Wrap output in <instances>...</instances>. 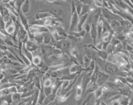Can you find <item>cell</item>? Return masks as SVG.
<instances>
[{
	"label": "cell",
	"instance_id": "6da1fadb",
	"mask_svg": "<svg viewBox=\"0 0 133 105\" xmlns=\"http://www.w3.org/2000/svg\"><path fill=\"white\" fill-rule=\"evenodd\" d=\"M79 16L77 14L76 9H75V3L71 2V17L70 20V26H69V32L71 33L73 31H75L76 29L77 24L78 22Z\"/></svg>",
	"mask_w": 133,
	"mask_h": 105
},
{
	"label": "cell",
	"instance_id": "7a4b0ae2",
	"mask_svg": "<svg viewBox=\"0 0 133 105\" xmlns=\"http://www.w3.org/2000/svg\"><path fill=\"white\" fill-rule=\"evenodd\" d=\"M110 75L107 74L103 72L102 71L99 70L98 67V76L96 81V83L97 84L98 87H101L102 85H103L108 80V79L110 78Z\"/></svg>",
	"mask_w": 133,
	"mask_h": 105
},
{
	"label": "cell",
	"instance_id": "3957f363",
	"mask_svg": "<svg viewBox=\"0 0 133 105\" xmlns=\"http://www.w3.org/2000/svg\"><path fill=\"white\" fill-rule=\"evenodd\" d=\"M23 46H24V48L27 51H29V52H31V53L37 51L39 48V45H37L34 41V40H31L29 38L27 39V40L24 43H23Z\"/></svg>",
	"mask_w": 133,
	"mask_h": 105
},
{
	"label": "cell",
	"instance_id": "277c9868",
	"mask_svg": "<svg viewBox=\"0 0 133 105\" xmlns=\"http://www.w3.org/2000/svg\"><path fill=\"white\" fill-rule=\"evenodd\" d=\"M89 13L88 14H85L83 15H81V16L79 17L78 19V24H77L76 26V30L77 32H79L83 30V25L85 24V23L86 22V21L88 19V17H89Z\"/></svg>",
	"mask_w": 133,
	"mask_h": 105
},
{
	"label": "cell",
	"instance_id": "5b68a950",
	"mask_svg": "<svg viewBox=\"0 0 133 105\" xmlns=\"http://www.w3.org/2000/svg\"><path fill=\"white\" fill-rule=\"evenodd\" d=\"M18 17L20 19L21 22V25L22 26L27 32H29V20L25 16L24 14H23L22 12L19 11L18 12Z\"/></svg>",
	"mask_w": 133,
	"mask_h": 105
},
{
	"label": "cell",
	"instance_id": "8992f818",
	"mask_svg": "<svg viewBox=\"0 0 133 105\" xmlns=\"http://www.w3.org/2000/svg\"><path fill=\"white\" fill-rule=\"evenodd\" d=\"M82 70L83 69L81 68V65L74 62H71V64L69 66V72L70 74H76Z\"/></svg>",
	"mask_w": 133,
	"mask_h": 105
},
{
	"label": "cell",
	"instance_id": "52a82bcc",
	"mask_svg": "<svg viewBox=\"0 0 133 105\" xmlns=\"http://www.w3.org/2000/svg\"><path fill=\"white\" fill-rule=\"evenodd\" d=\"M83 87H82V85H81V80L80 81V82L78 83L76 85V91H75V100L76 101H78L81 99L82 95H83Z\"/></svg>",
	"mask_w": 133,
	"mask_h": 105
},
{
	"label": "cell",
	"instance_id": "ba28073f",
	"mask_svg": "<svg viewBox=\"0 0 133 105\" xmlns=\"http://www.w3.org/2000/svg\"><path fill=\"white\" fill-rule=\"evenodd\" d=\"M89 34L93 39V41H94V43L96 44V40H97V31H96V23L94 22V21L91 22V29L89 31Z\"/></svg>",
	"mask_w": 133,
	"mask_h": 105
},
{
	"label": "cell",
	"instance_id": "9c48e42d",
	"mask_svg": "<svg viewBox=\"0 0 133 105\" xmlns=\"http://www.w3.org/2000/svg\"><path fill=\"white\" fill-rule=\"evenodd\" d=\"M49 12L56 18H59V17H61L64 15V12H63L62 9H61L60 8H58V7L51 8Z\"/></svg>",
	"mask_w": 133,
	"mask_h": 105
},
{
	"label": "cell",
	"instance_id": "30bf717a",
	"mask_svg": "<svg viewBox=\"0 0 133 105\" xmlns=\"http://www.w3.org/2000/svg\"><path fill=\"white\" fill-rule=\"evenodd\" d=\"M32 65L36 67H40L44 64V60L40 55H35L33 56L32 61H31Z\"/></svg>",
	"mask_w": 133,
	"mask_h": 105
},
{
	"label": "cell",
	"instance_id": "8fae6325",
	"mask_svg": "<svg viewBox=\"0 0 133 105\" xmlns=\"http://www.w3.org/2000/svg\"><path fill=\"white\" fill-rule=\"evenodd\" d=\"M56 97H57V96L55 93H51V95H48L45 97V99L44 100L43 102L41 105H50L55 102Z\"/></svg>",
	"mask_w": 133,
	"mask_h": 105
},
{
	"label": "cell",
	"instance_id": "7c38bea8",
	"mask_svg": "<svg viewBox=\"0 0 133 105\" xmlns=\"http://www.w3.org/2000/svg\"><path fill=\"white\" fill-rule=\"evenodd\" d=\"M69 53L70 54V55L76 60H78L80 57V52H79L78 48L77 46H73V47L71 46Z\"/></svg>",
	"mask_w": 133,
	"mask_h": 105
},
{
	"label": "cell",
	"instance_id": "4fadbf2b",
	"mask_svg": "<svg viewBox=\"0 0 133 105\" xmlns=\"http://www.w3.org/2000/svg\"><path fill=\"white\" fill-rule=\"evenodd\" d=\"M52 15L49 12L47 11H39L36 13L35 17L36 19H46L49 17H52Z\"/></svg>",
	"mask_w": 133,
	"mask_h": 105
},
{
	"label": "cell",
	"instance_id": "5bb4252c",
	"mask_svg": "<svg viewBox=\"0 0 133 105\" xmlns=\"http://www.w3.org/2000/svg\"><path fill=\"white\" fill-rule=\"evenodd\" d=\"M43 33H39L33 34V40L37 45H40L43 44Z\"/></svg>",
	"mask_w": 133,
	"mask_h": 105
},
{
	"label": "cell",
	"instance_id": "9a60e30c",
	"mask_svg": "<svg viewBox=\"0 0 133 105\" xmlns=\"http://www.w3.org/2000/svg\"><path fill=\"white\" fill-rule=\"evenodd\" d=\"M96 53L97 58H98L102 60H105V61L107 60L108 55H109V54L105 51H103V50H96Z\"/></svg>",
	"mask_w": 133,
	"mask_h": 105
},
{
	"label": "cell",
	"instance_id": "2e32d148",
	"mask_svg": "<svg viewBox=\"0 0 133 105\" xmlns=\"http://www.w3.org/2000/svg\"><path fill=\"white\" fill-rule=\"evenodd\" d=\"M11 97H12V103L18 104L22 101V93L17 92V93L11 94Z\"/></svg>",
	"mask_w": 133,
	"mask_h": 105
},
{
	"label": "cell",
	"instance_id": "e0dca14e",
	"mask_svg": "<svg viewBox=\"0 0 133 105\" xmlns=\"http://www.w3.org/2000/svg\"><path fill=\"white\" fill-rule=\"evenodd\" d=\"M15 30H16V25L15 23H13L12 25H10L9 26L5 28V31H6V34L10 37H13Z\"/></svg>",
	"mask_w": 133,
	"mask_h": 105
},
{
	"label": "cell",
	"instance_id": "ac0fdd59",
	"mask_svg": "<svg viewBox=\"0 0 133 105\" xmlns=\"http://www.w3.org/2000/svg\"><path fill=\"white\" fill-rule=\"evenodd\" d=\"M30 0H25V2H24V4H22V6H21L20 11L22 12L23 14H26L29 12L30 10Z\"/></svg>",
	"mask_w": 133,
	"mask_h": 105
},
{
	"label": "cell",
	"instance_id": "d6986e66",
	"mask_svg": "<svg viewBox=\"0 0 133 105\" xmlns=\"http://www.w3.org/2000/svg\"><path fill=\"white\" fill-rule=\"evenodd\" d=\"M120 105H129L132 102V97H128L121 95L119 98Z\"/></svg>",
	"mask_w": 133,
	"mask_h": 105
},
{
	"label": "cell",
	"instance_id": "ffe728a7",
	"mask_svg": "<svg viewBox=\"0 0 133 105\" xmlns=\"http://www.w3.org/2000/svg\"><path fill=\"white\" fill-rule=\"evenodd\" d=\"M4 44H5L8 47L17 48V46L14 44V41H13L12 37H10V36H9V35H8V36L6 37V38L4 39Z\"/></svg>",
	"mask_w": 133,
	"mask_h": 105
},
{
	"label": "cell",
	"instance_id": "44dd1931",
	"mask_svg": "<svg viewBox=\"0 0 133 105\" xmlns=\"http://www.w3.org/2000/svg\"><path fill=\"white\" fill-rule=\"evenodd\" d=\"M103 93V91L102 90L101 87H98L97 89H95L93 92V96L95 98V100H100L101 97Z\"/></svg>",
	"mask_w": 133,
	"mask_h": 105
},
{
	"label": "cell",
	"instance_id": "7402d4cb",
	"mask_svg": "<svg viewBox=\"0 0 133 105\" xmlns=\"http://www.w3.org/2000/svg\"><path fill=\"white\" fill-rule=\"evenodd\" d=\"M90 6H91V5H89V4H83L80 16L83 15L88 14V13L89 14V13H90Z\"/></svg>",
	"mask_w": 133,
	"mask_h": 105
},
{
	"label": "cell",
	"instance_id": "603a6c76",
	"mask_svg": "<svg viewBox=\"0 0 133 105\" xmlns=\"http://www.w3.org/2000/svg\"><path fill=\"white\" fill-rule=\"evenodd\" d=\"M110 26H111V29H112V30H114V29H116V28H118V27L121 26L120 22H119V19H114V20L111 21L110 22Z\"/></svg>",
	"mask_w": 133,
	"mask_h": 105
},
{
	"label": "cell",
	"instance_id": "cb8c5ba5",
	"mask_svg": "<svg viewBox=\"0 0 133 105\" xmlns=\"http://www.w3.org/2000/svg\"><path fill=\"white\" fill-rule=\"evenodd\" d=\"M92 20H91L90 22H87V20L86 21V22L85 23V24L83 25V29L86 32V34H89V31H90V29H91V24Z\"/></svg>",
	"mask_w": 133,
	"mask_h": 105
},
{
	"label": "cell",
	"instance_id": "d4e9b609",
	"mask_svg": "<svg viewBox=\"0 0 133 105\" xmlns=\"http://www.w3.org/2000/svg\"><path fill=\"white\" fill-rule=\"evenodd\" d=\"M83 5V4L81 2H77L76 4H75V9H76V11L77 14L78 15V16H80V15H81V10H82Z\"/></svg>",
	"mask_w": 133,
	"mask_h": 105
},
{
	"label": "cell",
	"instance_id": "484cf974",
	"mask_svg": "<svg viewBox=\"0 0 133 105\" xmlns=\"http://www.w3.org/2000/svg\"><path fill=\"white\" fill-rule=\"evenodd\" d=\"M46 96L44 95V94L43 91H42V89H40L39 90V95H38V100H37V104H39L41 105L42 104V102H43L44 100L45 99Z\"/></svg>",
	"mask_w": 133,
	"mask_h": 105
},
{
	"label": "cell",
	"instance_id": "4316f807",
	"mask_svg": "<svg viewBox=\"0 0 133 105\" xmlns=\"http://www.w3.org/2000/svg\"><path fill=\"white\" fill-rule=\"evenodd\" d=\"M42 90L43 91L44 94L45 95L46 97L48 96V95H51V93H53V91H52V89L51 87H42Z\"/></svg>",
	"mask_w": 133,
	"mask_h": 105
},
{
	"label": "cell",
	"instance_id": "83f0119b",
	"mask_svg": "<svg viewBox=\"0 0 133 105\" xmlns=\"http://www.w3.org/2000/svg\"><path fill=\"white\" fill-rule=\"evenodd\" d=\"M25 2V0H15V10H17V12H19L20 11L21 6H22V4H24V2Z\"/></svg>",
	"mask_w": 133,
	"mask_h": 105
},
{
	"label": "cell",
	"instance_id": "f1b7e54d",
	"mask_svg": "<svg viewBox=\"0 0 133 105\" xmlns=\"http://www.w3.org/2000/svg\"><path fill=\"white\" fill-rule=\"evenodd\" d=\"M52 85V79L51 78H47L43 80V83L42 84V87H51Z\"/></svg>",
	"mask_w": 133,
	"mask_h": 105
},
{
	"label": "cell",
	"instance_id": "f546056e",
	"mask_svg": "<svg viewBox=\"0 0 133 105\" xmlns=\"http://www.w3.org/2000/svg\"><path fill=\"white\" fill-rule=\"evenodd\" d=\"M71 81L68 80H62V83H61V87H62V90L66 89L69 87V85L70 84Z\"/></svg>",
	"mask_w": 133,
	"mask_h": 105
},
{
	"label": "cell",
	"instance_id": "4dcf8cb0",
	"mask_svg": "<svg viewBox=\"0 0 133 105\" xmlns=\"http://www.w3.org/2000/svg\"><path fill=\"white\" fill-rule=\"evenodd\" d=\"M63 40V39H62ZM62 40H58L56 41V43L54 44V45L53 46L54 48H58L59 50L62 51Z\"/></svg>",
	"mask_w": 133,
	"mask_h": 105
},
{
	"label": "cell",
	"instance_id": "1f68e13d",
	"mask_svg": "<svg viewBox=\"0 0 133 105\" xmlns=\"http://www.w3.org/2000/svg\"><path fill=\"white\" fill-rule=\"evenodd\" d=\"M114 37H116V39H118V40H119L121 42H122V41H125V40L126 39V38H125V35H123V32L122 33H119V34H118V35H114Z\"/></svg>",
	"mask_w": 133,
	"mask_h": 105
},
{
	"label": "cell",
	"instance_id": "d6a6232c",
	"mask_svg": "<svg viewBox=\"0 0 133 105\" xmlns=\"http://www.w3.org/2000/svg\"><path fill=\"white\" fill-rule=\"evenodd\" d=\"M110 43L112 44V45L114 46H116L117 44H118L119 43H121V41L116 39V37L113 36V37H112L111 38H110Z\"/></svg>",
	"mask_w": 133,
	"mask_h": 105
},
{
	"label": "cell",
	"instance_id": "836d02e7",
	"mask_svg": "<svg viewBox=\"0 0 133 105\" xmlns=\"http://www.w3.org/2000/svg\"><path fill=\"white\" fill-rule=\"evenodd\" d=\"M92 4H94V6L95 8H103V4H102V2H99V1H97V0H94L93 2H92Z\"/></svg>",
	"mask_w": 133,
	"mask_h": 105
},
{
	"label": "cell",
	"instance_id": "e575fe53",
	"mask_svg": "<svg viewBox=\"0 0 133 105\" xmlns=\"http://www.w3.org/2000/svg\"><path fill=\"white\" fill-rule=\"evenodd\" d=\"M8 89L10 94H13V93H17V89L16 85H12V86H11V87H8Z\"/></svg>",
	"mask_w": 133,
	"mask_h": 105
},
{
	"label": "cell",
	"instance_id": "d590c367",
	"mask_svg": "<svg viewBox=\"0 0 133 105\" xmlns=\"http://www.w3.org/2000/svg\"><path fill=\"white\" fill-rule=\"evenodd\" d=\"M114 46L112 45V44H109L108 46V47L106 48L105 51L108 53V54H112L113 53V51H114Z\"/></svg>",
	"mask_w": 133,
	"mask_h": 105
},
{
	"label": "cell",
	"instance_id": "8d00e7d4",
	"mask_svg": "<svg viewBox=\"0 0 133 105\" xmlns=\"http://www.w3.org/2000/svg\"><path fill=\"white\" fill-rule=\"evenodd\" d=\"M121 1L123 2L126 5H128L130 8H132V2L131 0H121Z\"/></svg>",
	"mask_w": 133,
	"mask_h": 105
},
{
	"label": "cell",
	"instance_id": "74e56055",
	"mask_svg": "<svg viewBox=\"0 0 133 105\" xmlns=\"http://www.w3.org/2000/svg\"><path fill=\"white\" fill-rule=\"evenodd\" d=\"M79 2H82L83 4H89V5H91V4H92L93 0H80Z\"/></svg>",
	"mask_w": 133,
	"mask_h": 105
},
{
	"label": "cell",
	"instance_id": "f35d334b",
	"mask_svg": "<svg viewBox=\"0 0 133 105\" xmlns=\"http://www.w3.org/2000/svg\"><path fill=\"white\" fill-rule=\"evenodd\" d=\"M2 20H3V22H4V23L7 22L8 20H10V19H11V18H10V15H5V16H4V17H2Z\"/></svg>",
	"mask_w": 133,
	"mask_h": 105
},
{
	"label": "cell",
	"instance_id": "ab89813d",
	"mask_svg": "<svg viewBox=\"0 0 133 105\" xmlns=\"http://www.w3.org/2000/svg\"><path fill=\"white\" fill-rule=\"evenodd\" d=\"M110 105H120V102H119V99L114 100L113 101L111 102Z\"/></svg>",
	"mask_w": 133,
	"mask_h": 105
},
{
	"label": "cell",
	"instance_id": "60d3db41",
	"mask_svg": "<svg viewBox=\"0 0 133 105\" xmlns=\"http://www.w3.org/2000/svg\"><path fill=\"white\" fill-rule=\"evenodd\" d=\"M99 105H108V104L105 102L103 100H99Z\"/></svg>",
	"mask_w": 133,
	"mask_h": 105
},
{
	"label": "cell",
	"instance_id": "b9f144b4",
	"mask_svg": "<svg viewBox=\"0 0 133 105\" xmlns=\"http://www.w3.org/2000/svg\"><path fill=\"white\" fill-rule=\"evenodd\" d=\"M58 105H70L69 102H66V101H65L64 102H62V103H58Z\"/></svg>",
	"mask_w": 133,
	"mask_h": 105
},
{
	"label": "cell",
	"instance_id": "7bdbcfd3",
	"mask_svg": "<svg viewBox=\"0 0 133 105\" xmlns=\"http://www.w3.org/2000/svg\"><path fill=\"white\" fill-rule=\"evenodd\" d=\"M46 2H47L48 3H54V2H57L56 0H44Z\"/></svg>",
	"mask_w": 133,
	"mask_h": 105
},
{
	"label": "cell",
	"instance_id": "ee69618b",
	"mask_svg": "<svg viewBox=\"0 0 133 105\" xmlns=\"http://www.w3.org/2000/svg\"><path fill=\"white\" fill-rule=\"evenodd\" d=\"M56 1H60V2H66V1H68V0H56Z\"/></svg>",
	"mask_w": 133,
	"mask_h": 105
},
{
	"label": "cell",
	"instance_id": "f6af8a7d",
	"mask_svg": "<svg viewBox=\"0 0 133 105\" xmlns=\"http://www.w3.org/2000/svg\"><path fill=\"white\" fill-rule=\"evenodd\" d=\"M0 56H2H2H3V55H2V52H1V51H0Z\"/></svg>",
	"mask_w": 133,
	"mask_h": 105
},
{
	"label": "cell",
	"instance_id": "bcb514c9",
	"mask_svg": "<svg viewBox=\"0 0 133 105\" xmlns=\"http://www.w3.org/2000/svg\"><path fill=\"white\" fill-rule=\"evenodd\" d=\"M0 33H1V31H0Z\"/></svg>",
	"mask_w": 133,
	"mask_h": 105
},
{
	"label": "cell",
	"instance_id": "7dc6e473",
	"mask_svg": "<svg viewBox=\"0 0 133 105\" xmlns=\"http://www.w3.org/2000/svg\"></svg>",
	"mask_w": 133,
	"mask_h": 105
}]
</instances>
